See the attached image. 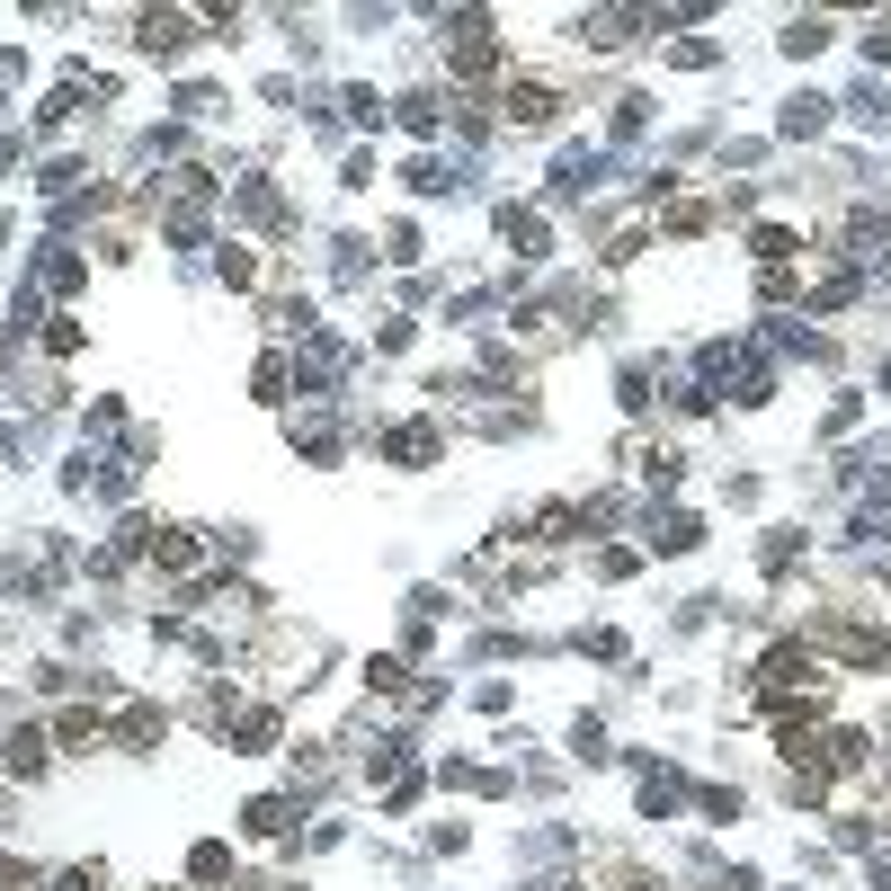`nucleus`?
I'll use <instances>...</instances> for the list:
<instances>
[{"mask_svg": "<svg viewBox=\"0 0 891 891\" xmlns=\"http://www.w3.org/2000/svg\"><path fill=\"white\" fill-rule=\"evenodd\" d=\"M509 116H517V125H544V116H553V90H544V81L509 90Z\"/></svg>", "mask_w": 891, "mask_h": 891, "instance_id": "1", "label": "nucleus"}]
</instances>
